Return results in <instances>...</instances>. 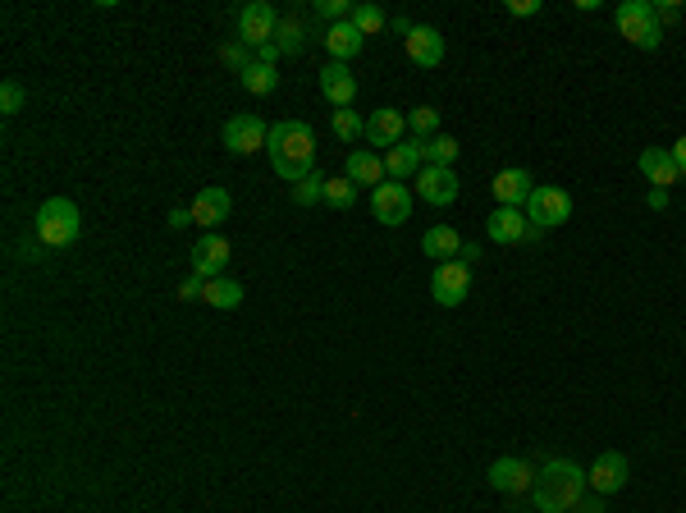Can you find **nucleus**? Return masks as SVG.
<instances>
[{
	"mask_svg": "<svg viewBox=\"0 0 686 513\" xmlns=\"http://www.w3.org/2000/svg\"><path fill=\"white\" fill-rule=\"evenodd\" d=\"M513 19H531V14H540V0H508L504 5Z\"/></svg>",
	"mask_w": 686,
	"mask_h": 513,
	"instance_id": "nucleus-39",
	"label": "nucleus"
},
{
	"mask_svg": "<svg viewBox=\"0 0 686 513\" xmlns=\"http://www.w3.org/2000/svg\"><path fill=\"white\" fill-rule=\"evenodd\" d=\"M458 138H449V133H435L430 142H421V156H426V165H453L458 161Z\"/></svg>",
	"mask_w": 686,
	"mask_h": 513,
	"instance_id": "nucleus-27",
	"label": "nucleus"
},
{
	"mask_svg": "<svg viewBox=\"0 0 686 513\" xmlns=\"http://www.w3.org/2000/svg\"><path fill=\"white\" fill-rule=\"evenodd\" d=\"M165 225H170L174 234H179V230H188V225H193V211H188V207H174L170 216H165Z\"/></svg>",
	"mask_w": 686,
	"mask_h": 513,
	"instance_id": "nucleus-40",
	"label": "nucleus"
},
{
	"mask_svg": "<svg viewBox=\"0 0 686 513\" xmlns=\"http://www.w3.org/2000/svg\"><path fill=\"white\" fill-rule=\"evenodd\" d=\"M586 486H590L586 472H581L572 459H549L545 468L536 472L531 495H536L540 513H572L581 504V495H586Z\"/></svg>",
	"mask_w": 686,
	"mask_h": 513,
	"instance_id": "nucleus-2",
	"label": "nucleus"
},
{
	"mask_svg": "<svg viewBox=\"0 0 686 513\" xmlns=\"http://www.w3.org/2000/svg\"><path fill=\"white\" fill-rule=\"evenodd\" d=\"M467 294H472V266L467 262H440L435 266V275H430V298L440 307H458L467 303Z\"/></svg>",
	"mask_w": 686,
	"mask_h": 513,
	"instance_id": "nucleus-7",
	"label": "nucleus"
},
{
	"mask_svg": "<svg viewBox=\"0 0 686 513\" xmlns=\"http://www.w3.org/2000/svg\"><path fill=\"white\" fill-rule=\"evenodd\" d=\"M275 28H279V14H275V5H266V0H252V5L238 14V42L243 46L275 42Z\"/></svg>",
	"mask_w": 686,
	"mask_h": 513,
	"instance_id": "nucleus-11",
	"label": "nucleus"
},
{
	"mask_svg": "<svg viewBox=\"0 0 686 513\" xmlns=\"http://www.w3.org/2000/svg\"><path fill=\"white\" fill-rule=\"evenodd\" d=\"M266 138H270V129L257 120V115H234V120L225 124V147H229L234 156L266 152Z\"/></svg>",
	"mask_w": 686,
	"mask_h": 513,
	"instance_id": "nucleus-13",
	"label": "nucleus"
},
{
	"mask_svg": "<svg viewBox=\"0 0 686 513\" xmlns=\"http://www.w3.org/2000/svg\"><path fill=\"white\" fill-rule=\"evenodd\" d=\"M403 133H408V115H398L394 106H385V110H376L371 120H366V138L376 142V147H398L403 142Z\"/></svg>",
	"mask_w": 686,
	"mask_h": 513,
	"instance_id": "nucleus-20",
	"label": "nucleus"
},
{
	"mask_svg": "<svg viewBox=\"0 0 686 513\" xmlns=\"http://www.w3.org/2000/svg\"><path fill=\"white\" fill-rule=\"evenodd\" d=\"M229 207H234V197L225 193V188L220 184H211V188H202V193L193 197V225H202L206 234H215V225H220V220H229Z\"/></svg>",
	"mask_w": 686,
	"mask_h": 513,
	"instance_id": "nucleus-17",
	"label": "nucleus"
},
{
	"mask_svg": "<svg viewBox=\"0 0 686 513\" xmlns=\"http://www.w3.org/2000/svg\"><path fill=\"white\" fill-rule=\"evenodd\" d=\"M458 262H467V266H476V262H481V243H462Z\"/></svg>",
	"mask_w": 686,
	"mask_h": 513,
	"instance_id": "nucleus-42",
	"label": "nucleus"
},
{
	"mask_svg": "<svg viewBox=\"0 0 686 513\" xmlns=\"http://www.w3.org/2000/svg\"><path fill=\"white\" fill-rule=\"evenodd\" d=\"M641 175L650 179V188H673V184H682V170H677V161H673V152L668 147H645L641 152Z\"/></svg>",
	"mask_w": 686,
	"mask_h": 513,
	"instance_id": "nucleus-18",
	"label": "nucleus"
},
{
	"mask_svg": "<svg viewBox=\"0 0 686 513\" xmlns=\"http://www.w3.org/2000/svg\"><path fill=\"white\" fill-rule=\"evenodd\" d=\"M23 101H28V92H23V83H14V78H5V88H0V115H19Z\"/></svg>",
	"mask_w": 686,
	"mask_h": 513,
	"instance_id": "nucleus-34",
	"label": "nucleus"
},
{
	"mask_svg": "<svg viewBox=\"0 0 686 513\" xmlns=\"http://www.w3.org/2000/svg\"><path fill=\"white\" fill-rule=\"evenodd\" d=\"M334 138L343 142L366 138V120H357V110H334Z\"/></svg>",
	"mask_w": 686,
	"mask_h": 513,
	"instance_id": "nucleus-32",
	"label": "nucleus"
},
{
	"mask_svg": "<svg viewBox=\"0 0 686 513\" xmlns=\"http://www.w3.org/2000/svg\"><path fill=\"white\" fill-rule=\"evenodd\" d=\"M243 284L238 280H225V275H220V280H206V289H202V303L206 307H215V312H234V307H243Z\"/></svg>",
	"mask_w": 686,
	"mask_h": 513,
	"instance_id": "nucleus-25",
	"label": "nucleus"
},
{
	"mask_svg": "<svg viewBox=\"0 0 686 513\" xmlns=\"http://www.w3.org/2000/svg\"><path fill=\"white\" fill-rule=\"evenodd\" d=\"M325 51H330V60H339V65H348V60H353L357 51H362L366 46V37L357 33V23L348 19V23H330V28H325Z\"/></svg>",
	"mask_w": 686,
	"mask_h": 513,
	"instance_id": "nucleus-22",
	"label": "nucleus"
},
{
	"mask_svg": "<svg viewBox=\"0 0 686 513\" xmlns=\"http://www.w3.org/2000/svg\"><path fill=\"white\" fill-rule=\"evenodd\" d=\"M220 55H225V65H234L238 74H243V69L252 65V60H247V46H243V42H229V46H225V51H220Z\"/></svg>",
	"mask_w": 686,
	"mask_h": 513,
	"instance_id": "nucleus-37",
	"label": "nucleus"
},
{
	"mask_svg": "<svg viewBox=\"0 0 686 513\" xmlns=\"http://www.w3.org/2000/svg\"><path fill=\"white\" fill-rule=\"evenodd\" d=\"M654 19H659V28H664V23H677L682 19V5H673V0H654Z\"/></svg>",
	"mask_w": 686,
	"mask_h": 513,
	"instance_id": "nucleus-38",
	"label": "nucleus"
},
{
	"mask_svg": "<svg viewBox=\"0 0 686 513\" xmlns=\"http://www.w3.org/2000/svg\"><path fill=\"white\" fill-rule=\"evenodd\" d=\"M408 129L417 133V142H430L435 133H440V110H435V106H417L408 115Z\"/></svg>",
	"mask_w": 686,
	"mask_h": 513,
	"instance_id": "nucleus-31",
	"label": "nucleus"
},
{
	"mask_svg": "<svg viewBox=\"0 0 686 513\" xmlns=\"http://www.w3.org/2000/svg\"><path fill=\"white\" fill-rule=\"evenodd\" d=\"M321 97L330 101L334 110H348L357 101V74L348 65H339V60H330V65L321 69Z\"/></svg>",
	"mask_w": 686,
	"mask_h": 513,
	"instance_id": "nucleus-16",
	"label": "nucleus"
},
{
	"mask_svg": "<svg viewBox=\"0 0 686 513\" xmlns=\"http://www.w3.org/2000/svg\"><path fill=\"white\" fill-rule=\"evenodd\" d=\"M490 188H494V197H499V207L526 211L531 193H536V175H531V170H522V165H513V170H499Z\"/></svg>",
	"mask_w": 686,
	"mask_h": 513,
	"instance_id": "nucleus-14",
	"label": "nucleus"
},
{
	"mask_svg": "<svg viewBox=\"0 0 686 513\" xmlns=\"http://www.w3.org/2000/svg\"><path fill=\"white\" fill-rule=\"evenodd\" d=\"M348 179H353L357 188H380L385 184V156L376 152H366V147H357L353 156H348Z\"/></svg>",
	"mask_w": 686,
	"mask_h": 513,
	"instance_id": "nucleus-23",
	"label": "nucleus"
},
{
	"mask_svg": "<svg viewBox=\"0 0 686 513\" xmlns=\"http://www.w3.org/2000/svg\"><path fill=\"white\" fill-rule=\"evenodd\" d=\"M627 477H632V468H627V459H622L618 449H604L600 459L586 468V481L595 495H618L627 486Z\"/></svg>",
	"mask_w": 686,
	"mask_h": 513,
	"instance_id": "nucleus-12",
	"label": "nucleus"
},
{
	"mask_svg": "<svg viewBox=\"0 0 686 513\" xmlns=\"http://www.w3.org/2000/svg\"><path fill=\"white\" fill-rule=\"evenodd\" d=\"M581 513H604V509H600V504H595V500H590V504H586V509H581Z\"/></svg>",
	"mask_w": 686,
	"mask_h": 513,
	"instance_id": "nucleus-45",
	"label": "nucleus"
},
{
	"mask_svg": "<svg viewBox=\"0 0 686 513\" xmlns=\"http://www.w3.org/2000/svg\"><path fill=\"white\" fill-rule=\"evenodd\" d=\"M426 165V156H421V142L417 138H403L398 147H389L385 152V175L394 179V184H403V179H417V170Z\"/></svg>",
	"mask_w": 686,
	"mask_h": 513,
	"instance_id": "nucleus-19",
	"label": "nucleus"
},
{
	"mask_svg": "<svg viewBox=\"0 0 686 513\" xmlns=\"http://www.w3.org/2000/svg\"><path fill=\"white\" fill-rule=\"evenodd\" d=\"M293 202H298V207H316V202H325V175H307L302 184H293Z\"/></svg>",
	"mask_w": 686,
	"mask_h": 513,
	"instance_id": "nucleus-33",
	"label": "nucleus"
},
{
	"mask_svg": "<svg viewBox=\"0 0 686 513\" xmlns=\"http://www.w3.org/2000/svg\"><path fill=\"white\" fill-rule=\"evenodd\" d=\"M371 216H376L380 225H403V220L412 216V193H408V184H394V179H385L380 188H371Z\"/></svg>",
	"mask_w": 686,
	"mask_h": 513,
	"instance_id": "nucleus-10",
	"label": "nucleus"
},
{
	"mask_svg": "<svg viewBox=\"0 0 686 513\" xmlns=\"http://www.w3.org/2000/svg\"><path fill=\"white\" fill-rule=\"evenodd\" d=\"M353 23H357V33H362V37H376V33H385V28H389V14L366 0V5H353Z\"/></svg>",
	"mask_w": 686,
	"mask_h": 513,
	"instance_id": "nucleus-28",
	"label": "nucleus"
},
{
	"mask_svg": "<svg viewBox=\"0 0 686 513\" xmlns=\"http://www.w3.org/2000/svg\"><path fill=\"white\" fill-rule=\"evenodd\" d=\"M316 14L330 23H348L353 19V5H348V0H316Z\"/></svg>",
	"mask_w": 686,
	"mask_h": 513,
	"instance_id": "nucleus-35",
	"label": "nucleus"
},
{
	"mask_svg": "<svg viewBox=\"0 0 686 513\" xmlns=\"http://www.w3.org/2000/svg\"><path fill=\"white\" fill-rule=\"evenodd\" d=\"M229 257H234V248H229L225 234H202V239L193 243V252H188L193 275H202V280H220L225 266H229Z\"/></svg>",
	"mask_w": 686,
	"mask_h": 513,
	"instance_id": "nucleus-9",
	"label": "nucleus"
},
{
	"mask_svg": "<svg viewBox=\"0 0 686 513\" xmlns=\"http://www.w3.org/2000/svg\"><path fill=\"white\" fill-rule=\"evenodd\" d=\"M668 152H673L677 170H682V175H686V133H682V138H677V142H673V147H668Z\"/></svg>",
	"mask_w": 686,
	"mask_h": 513,
	"instance_id": "nucleus-43",
	"label": "nucleus"
},
{
	"mask_svg": "<svg viewBox=\"0 0 686 513\" xmlns=\"http://www.w3.org/2000/svg\"><path fill=\"white\" fill-rule=\"evenodd\" d=\"M357 202V184L348 175H334V179H325V207H334V211H348Z\"/></svg>",
	"mask_w": 686,
	"mask_h": 513,
	"instance_id": "nucleus-29",
	"label": "nucleus"
},
{
	"mask_svg": "<svg viewBox=\"0 0 686 513\" xmlns=\"http://www.w3.org/2000/svg\"><path fill=\"white\" fill-rule=\"evenodd\" d=\"M613 19H618V33L627 37L636 51H659L664 28H659V19H654V0H622Z\"/></svg>",
	"mask_w": 686,
	"mask_h": 513,
	"instance_id": "nucleus-4",
	"label": "nucleus"
},
{
	"mask_svg": "<svg viewBox=\"0 0 686 513\" xmlns=\"http://www.w3.org/2000/svg\"><path fill=\"white\" fill-rule=\"evenodd\" d=\"M266 156H270V165H275V175L284 179V184H302L307 175H316V133H311L302 120L270 124Z\"/></svg>",
	"mask_w": 686,
	"mask_h": 513,
	"instance_id": "nucleus-1",
	"label": "nucleus"
},
{
	"mask_svg": "<svg viewBox=\"0 0 686 513\" xmlns=\"http://www.w3.org/2000/svg\"><path fill=\"white\" fill-rule=\"evenodd\" d=\"M485 477H490L494 491H504V495H526L536 486V468L522 463V459H494Z\"/></svg>",
	"mask_w": 686,
	"mask_h": 513,
	"instance_id": "nucleus-15",
	"label": "nucleus"
},
{
	"mask_svg": "<svg viewBox=\"0 0 686 513\" xmlns=\"http://www.w3.org/2000/svg\"><path fill=\"white\" fill-rule=\"evenodd\" d=\"M202 289H206L202 275H188V280L174 289V298H179V303H202Z\"/></svg>",
	"mask_w": 686,
	"mask_h": 513,
	"instance_id": "nucleus-36",
	"label": "nucleus"
},
{
	"mask_svg": "<svg viewBox=\"0 0 686 513\" xmlns=\"http://www.w3.org/2000/svg\"><path fill=\"white\" fill-rule=\"evenodd\" d=\"M421 252H426V257H435V262H458L462 234L453 230V225H435V230L421 234Z\"/></svg>",
	"mask_w": 686,
	"mask_h": 513,
	"instance_id": "nucleus-24",
	"label": "nucleus"
},
{
	"mask_svg": "<svg viewBox=\"0 0 686 513\" xmlns=\"http://www.w3.org/2000/svg\"><path fill=\"white\" fill-rule=\"evenodd\" d=\"M526 220L531 225H540V230H558V225H568L572 220V193L558 184H536V193H531V202H526Z\"/></svg>",
	"mask_w": 686,
	"mask_h": 513,
	"instance_id": "nucleus-5",
	"label": "nucleus"
},
{
	"mask_svg": "<svg viewBox=\"0 0 686 513\" xmlns=\"http://www.w3.org/2000/svg\"><path fill=\"white\" fill-rule=\"evenodd\" d=\"M645 202H650V211H668V193H664V188H650V197H645Z\"/></svg>",
	"mask_w": 686,
	"mask_h": 513,
	"instance_id": "nucleus-44",
	"label": "nucleus"
},
{
	"mask_svg": "<svg viewBox=\"0 0 686 513\" xmlns=\"http://www.w3.org/2000/svg\"><path fill=\"white\" fill-rule=\"evenodd\" d=\"M238 83H243L247 97H270V92L279 88V69L275 65H261V60H252V65L238 74Z\"/></svg>",
	"mask_w": 686,
	"mask_h": 513,
	"instance_id": "nucleus-26",
	"label": "nucleus"
},
{
	"mask_svg": "<svg viewBox=\"0 0 686 513\" xmlns=\"http://www.w3.org/2000/svg\"><path fill=\"white\" fill-rule=\"evenodd\" d=\"M33 230H37V243H46V248H69L83 234V216H78V207L69 197H46L42 207H37Z\"/></svg>",
	"mask_w": 686,
	"mask_h": 513,
	"instance_id": "nucleus-3",
	"label": "nucleus"
},
{
	"mask_svg": "<svg viewBox=\"0 0 686 513\" xmlns=\"http://www.w3.org/2000/svg\"><path fill=\"white\" fill-rule=\"evenodd\" d=\"M462 193L458 175H453V165H421L417 170V197L426 207H453Z\"/></svg>",
	"mask_w": 686,
	"mask_h": 513,
	"instance_id": "nucleus-8",
	"label": "nucleus"
},
{
	"mask_svg": "<svg viewBox=\"0 0 686 513\" xmlns=\"http://www.w3.org/2000/svg\"><path fill=\"white\" fill-rule=\"evenodd\" d=\"M403 51H408V60L417 69H435L444 60V37L435 33V28H412V37L403 42Z\"/></svg>",
	"mask_w": 686,
	"mask_h": 513,
	"instance_id": "nucleus-21",
	"label": "nucleus"
},
{
	"mask_svg": "<svg viewBox=\"0 0 686 513\" xmlns=\"http://www.w3.org/2000/svg\"><path fill=\"white\" fill-rule=\"evenodd\" d=\"M485 234H490L494 243H540L545 239V230L531 225L526 211H517V207H494L490 220H485Z\"/></svg>",
	"mask_w": 686,
	"mask_h": 513,
	"instance_id": "nucleus-6",
	"label": "nucleus"
},
{
	"mask_svg": "<svg viewBox=\"0 0 686 513\" xmlns=\"http://www.w3.org/2000/svg\"><path fill=\"white\" fill-rule=\"evenodd\" d=\"M275 46L284 55H298L302 46H307V28H302L298 19H279V28H275Z\"/></svg>",
	"mask_w": 686,
	"mask_h": 513,
	"instance_id": "nucleus-30",
	"label": "nucleus"
},
{
	"mask_svg": "<svg viewBox=\"0 0 686 513\" xmlns=\"http://www.w3.org/2000/svg\"><path fill=\"white\" fill-rule=\"evenodd\" d=\"M279 55H284V51H279V46H275V42L257 46V60H261V65H279Z\"/></svg>",
	"mask_w": 686,
	"mask_h": 513,
	"instance_id": "nucleus-41",
	"label": "nucleus"
}]
</instances>
